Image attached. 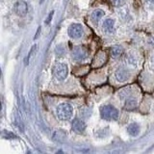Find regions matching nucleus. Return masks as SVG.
Here are the masks:
<instances>
[{
    "label": "nucleus",
    "instance_id": "dca6fc26",
    "mask_svg": "<svg viewBox=\"0 0 154 154\" xmlns=\"http://www.w3.org/2000/svg\"><path fill=\"white\" fill-rule=\"evenodd\" d=\"M53 14H54V12H51V13L49 14V17H48L47 19L45 20V23H46V24H49V23H50L51 19H52V17H53Z\"/></svg>",
    "mask_w": 154,
    "mask_h": 154
},
{
    "label": "nucleus",
    "instance_id": "9d476101",
    "mask_svg": "<svg viewBox=\"0 0 154 154\" xmlns=\"http://www.w3.org/2000/svg\"><path fill=\"white\" fill-rule=\"evenodd\" d=\"M104 14L105 13L102 11V10H95V11L93 12V14H91V21H93L94 23H98L100 21V19L104 17Z\"/></svg>",
    "mask_w": 154,
    "mask_h": 154
},
{
    "label": "nucleus",
    "instance_id": "20e7f679",
    "mask_svg": "<svg viewBox=\"0 0 154 154\" xmlns=\"http://www.w3.org/2000/svg\"><path fill=\"white\" fill-rule=\"evenodd\" d=\"M87 57H88V49L83 45L75 46L72 50V58L77 62L84 61Z\"/></svg>",
    "mask_w": 154,
    "mask_h": 154
},
{
    "label": "nucleus",
    "instance_id": "9b49d317",
    "mask_svg": "<svg viewBox=\"0 0 154 154\" xmlns=\"http://www.w3.org/2000/svg\"><path fill=\"white\" fill-rule=\"evenodd\" d=\"M140 126H139V124L136 123V122H133L131 124H129L128 125V127H127V131L129 133L130 136H132V137H136L139 135L140 133Z\"/></svg>",
    "mask_w": 154,
    "mask_h": 154
},
{
    "label": "nucleus",
    "instance_id": "7ed1b4c3",
    "mask_svg": "<svg viewBox=\"0 0 154 154\" xmlns=\"http://www.w3.org/2000/svg\"><path fill=\"white\" fill-rule=\"evenodd\" d=\"M69 73V69L66 64H58L53 69V74L58 80H65Z\"/></svg>",
    "mask_w": 154,
    "mask_h": 154
},
{
    "label": "nucleus",
    "instance_id": "1a4fd4ad",
    "mask_svg": "<svg viewBox=\"0 0 154 154\" xmlns=\"http://www.w3.org/2000/svg\"><path fill=\"white\" fill-rule=\"evenodd\" d=\"M103 30L107 34H113L115 32V20L112 18H107L103 22Z\"/></svg>",
    "mask_w": 154,
    "mask_h": 154
},
{
    "label": "nucleus",
    "instance_id": "0eeeda50",
    "mask_svg": "<svg viewBox=\"0 0 154 154\" xmlns=\"http://www.w3.org/2000/svg\"><path fill=\"white\" fill-rule=\"evenodd\" d=\"M115 76H116V79H117L118 82H120V83H123V82L125 81H127L128 78H129V72L127 69H119L117 71H116V73H115Z\"/></svg>",
    "mask_w": 154,
    "mask_h": 154
},
{
    "label": "nucleus",
    "instance_id": "f257e3e1",
    "mask_svg": "<svg viewBox=\"0 0 154 154\" xmlns=\"http://www.w3.org/2000/svg\"><path fill=\"white\" fill-rule=\"evenodd\" d=\"M73 108L69 103H62L57 108V116L61 120H67L72 117Z\"/></svg>",
    "mask_w": 154,
    "mask_h": 154
},
{
    "label": "nucleus",
    "instance_id": "ddd939ff",
    "mask_svg": "<svg viewBox=\"0 0 154 154\" xmlns=\"http://www.w3.org/2000/svg\"><path fill=\"white\" fill-rule=\"evenodd\" d=\"M111 51H112V55L114 57H118V56H119L123 52V48L120 45H115V46L112 47Z\"/></svg>",
    "mask_w": 154,
    "mask_h": 154
},
{
    "label": "nucleus",
    "instance_id": "f03ea898",
    "mask_svg": "<svg viewBox=\"0 0 154 154\" xmlns=\"http://www.w3.org/2000/svg\"><path fill=\"white\" fill-rule=\"evenodd\" d=\"M100 115L106 120H116L119 118V111L112 105H105L101 108Z\"/></svg>",
    "mask_w": 154,
    "mask_h": 154
},
{
    "label": "nucleus",
    "instance_id": "a211bd4d",
    "mask_svg": "<svg viewBox=\"0 0 154 154\" xmlns=\"http://www.w3.org/2000/svg\"><path fill=\"white\" fill-rule=\"evenodd\" d=\"M147 1L150 4H154V0H147Z\"/></svg>",
    "mask_w": 154,
    "mask_h": 154
},
{
    "label": "nucleus",
    "instance_id": "412c9836",
    "mask_svg": "<svg viewBox=\"0 0 154 154\" xmlns=\"http://www.w3.org/2000/svg\"><path fill=\"white\" fill-rule=\"evenodd\" d=\"M43 1H45V0H41V1H40V2H41V3H43Z\"/></svg>",
    "mask_w": 154,
    "mask_h": 154
},
{
    "label": "nucleus",
    "instance_id": "4468645a",
    "mask_svg": "<svg viewBox=\"0 0 154 154\" xmlns=\"http://www.w3.org/2000/svg\"><path fill=\"white\" fill-rule=\"evenodd\" d=\"M36 49H37V45H34V46L31 48V50H30V52H29L28 56L26 57V59H24V63H25V65H26V66L29 64V61H30V58H31L32 54H34V53H35Z\"/></svg>",
    "mask_w": 154,
    "mask_h": 154
},
{
    "label": "nucleus",
    "instance_id": "423d86ee",
    "mask_svg": "<svg viewBox=\"0 0 154 154\" xmlns=\"http://www.w3.org/2000/svg\"><path fill=\"white\" fill-rule=\"evenodd\" d=\"M14 12L20 17L25 16L27 13V4L23 0H18L14 5Z\"/></svg>",
    "mask_w": 154,
    "mask_h": 154
},
{
    "label": "nucleus",
    "instance_id": "6e6552de",
    "mask_svg": "<svg viewBox=\"0 0 154 154\" xmlns=\"http://www.w3.org/2000/svg\"><path fill=\"white\" fill-rule=\"evenodd\" d=\"M72 129H73L76 133H82L85 131L86 124L83 120H81L79 119H75L73 122H72Z\"/></svg>",
    "mask_w": 154,
    "mask_h": 154
},
{
    "label": "nucleus",
    "instance_id": "2eb2a0df",
    "mask_svg": "<svg viewBox=\"0 0 154 154\" xmlns=\"http://www.w3.org/2000/svg\"><path fill=\"white\" fill-rule=\"evenodd\" d=\"M113 2L115 3V5H117V6H122V5L124 4L125 0H113Z\"/></svg>",
    "mask_w": 154,
    "mask_h": 154
},
{
    "label": "nucleus",
    "instance_id": "f3484780",
    "mask_svg": "<svg viewBox=\"0 0 154 154\" xmlns=\"http://www.w3.org/2000/svg\"><path fill=\"white\" fill-rule=\"evenodd\" d=\"M40 32H41V27H38V32H37V35L35 36V38H38V34H40Z\"/></svg>",
    "mask_w": 154,
    "mask_h": 154
},
{
    "label": "nucleus",
    "instance_id": "aec40b11",
    "mask_svg": "<svg viewBox=\"0 0 154 154\" xmlns=\"http://www.w3.org/2000/svg\"><path fill=\"white\" fill-rule=\"evenodd\" d=\"M1 108H2V106H1V103H0V111H1Z\"/></svg>",
    "mask_w": 154,
    "mask_h": 154
},
{
    "label": "nucleus",
    "instance_id": "39448f33",
    "mask_svg": "<svg viewBox=\"0 0 154 154\" xmlns=\"http://www.w3.org/2000/svg\"><path fill=\"white\" fill-rule=\"evenodd\" d=\"M83 27L81 24L73 23L69 27V35L72 38H79L83 35Z\"/></svg>",
    "mask_w": 154,
    "mask_h": 154
},
{
    "label": "nucleus",
    "instance_id": "6ab92c4d",
    "mask_svg": "<svg viewBox=\"0 0 154 154\" xmlns=\"http://www.w3.org/2000/svg\"><path fill=\"white\" fill-rule=\"evenodd\" d=\"M1 75H2V71H1V67H0V77H1Z\"/></svg>",
    "mask_w": 154,
    "mask_h": 154
},
{
    "label": "nucleus",
    "instance_id": "f8f14e48",
    "mask_svg": "<svg viewBox=\"0 0 154 154\" xmlns=\"http://www.w3.org/2000/svg\"><path fill=\"white\" fill-rule=\"evenodd\" d=\"M136 105H137V100L134 97H129L126 99V102H125V108L131 110L136 107Z\"/></svg>",
    "mask_w": 154,
    "mask_h": 154
}]
</instances>
